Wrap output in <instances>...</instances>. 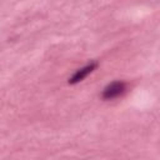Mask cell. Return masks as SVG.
<instances>
[{
  "instance_id": "6da1fadb",
  "label": "cell",
  "mask_w": 160,
  "mask_h": 160,
  "mask_svg": "<svg viewBox=\"0 0 160 160\" xmlns=\"http://www.w3.org/2000/svg\"><path fill=\"white\" fill-rule=\"evenodd\" d=\"M128 91V84L122 80H115L105 85L101 91V99L105 101H111L118 98H121Z\"/></svg>"
},
{
  "instance_id": "7a4b0ae2",
  "label": "cell",
  "mask_w": 160,
  "mask_h": 160,
  "mask_svg": "<svg viewBox=\"0 0 160 160\" xmlns=\"http://www.w3.org/2000/svg\"><path fill=\"white\" fill-rule=\"evenodd\" d=\"M96 68H98V62H96V61L88 62V64L84 65L82 68L78 69V70L71 75V78H69V84H71V85L79 84V82L82 81L85 78H88L91 72H94Z\"/></svg>"
}]
</instances>
